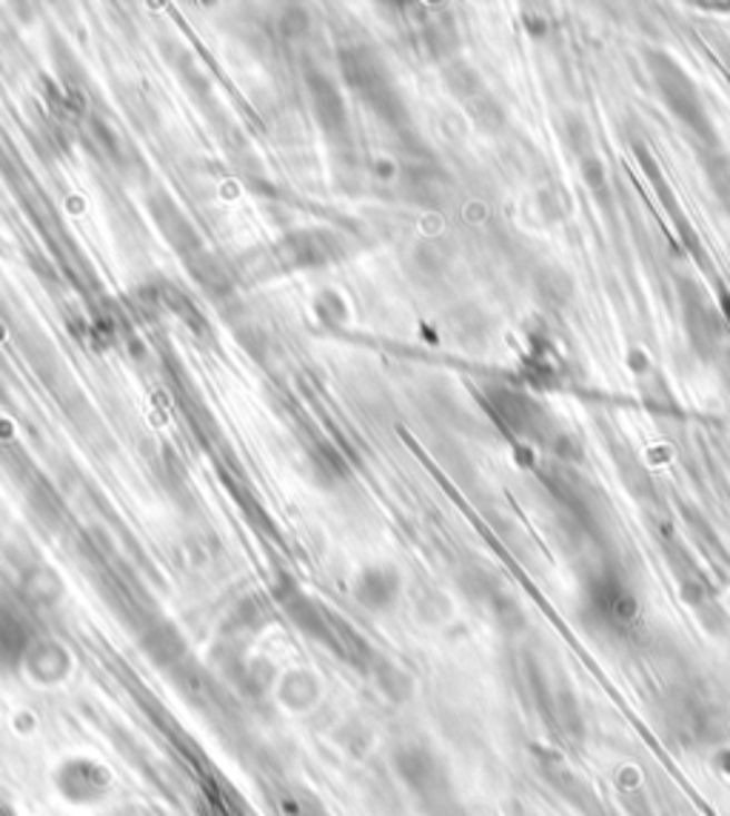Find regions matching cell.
<instances>
[{"mask_svg":"<svg viewBox=\"0 0 730 816\" xmlns=\"http://www.w3.org/2000/svg\"><path fill=\"white\" fill-rule=\"evenodd\" d=\"M717 765H719V770H722V774H728V777H730V748H728V751L719 754Z\"/></svg>","mask_w":730,"mask_h":816,"instance_id":"obj_1","label":"cell"}]
</instances>
